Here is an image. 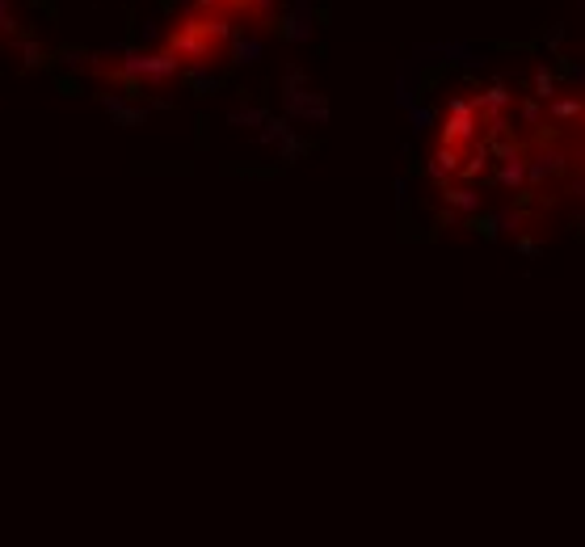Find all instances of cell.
Listing matches in <instances>:
<instances>
[{
	"label": "cell",
	"instance_id": "6da1fadb",
	"mask_svg": "<svg viewBox=\"0 0 585 547\" xmlns=\"http://www.w3.org/2000/svg\"><path fill=\"white\" fill-rule=\"evenodd\" d=\"M228 38V22H219V17H203V13H190L181 17V22L173 26L169 34V51L177 59H211L219 51V43Z\"/></svg>",
	"mask_w": 585,
	"mask_h": 547
},
{
	"label": "cell",
	"instance_id": "7a4b0ae2",
	"mask_svg": "<svg viewBox=\"0 0 585 547\" xmlns=\"http://www.w3.org/2000/svg\"><path fill=\"white\" fill-rule=\"evenodd\" d=\"M118 68L131 72L135 80H144V89H156V85H165V80H173L181 72V59L169 47L165 51H127Z\"/></svg>",
	"mask_w": 585,
	"mask_h": 547
},
{
	"label": "cell",
	"instance_id": "3957f363",
	"mask_svg": "<svg viewBox=\"0 0 585 547\" xmlns=\"http://www.w3.org/2000/svg\"><path fill=\"white\" fill-rule=\"evenodd\" d=\"M102 106L114 114V123H118V127H139V123H144V110H131V106H123V97H114V93H106V97H102Z\"/></svg>",
	"mask_w": 585,
	"mask_h": 547
},
{
	"label": "cell",
	"instance_id": "277c9868",
	"mask_svg": "<svg viewBox=\"0 0 585 547\" xmlns=\"http://www.w3.org/2000/svg\"><path fill=\"white\" fill-rule=\"evenodd\" d=\"M0 34H17V22L9 13V0H0Z\"/></svg>",
	"mask_w": 585,
	"mask_h": 547
},
{
	"label": "cell",
	"instance_id": "5b68a950",
	"mask_svg": "<svg viewBox=\"0 0 585 547\" xmlns=\"http://www.w3.org/2000/svg\"><path fill=\"white\" fill-rule=\"evenodd\" d=\"M219 5H224V0H194L198 13H211V9H219Z\"/></svg>",
	"mask_w": 585,
	"mask_h": 547
}]
</instances>
